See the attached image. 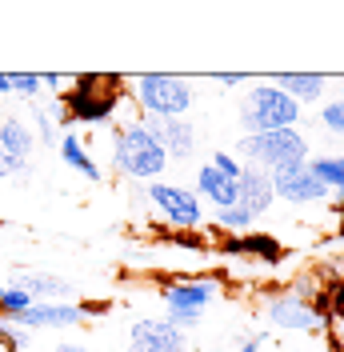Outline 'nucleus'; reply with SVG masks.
<instances>
[{
    "mask_svg": "<svg viewBox=\"0 0 344 352\" xmlns=\"http://www.w3.org/2000/svg\"><path fill=\"white\" fill-rule=\"evenodd\" d=\"M12 288H21L32 296V305L44 300V305H56V300H76V285L65 280V276H56V272H36V268H21V272H12Z\"/></svg>",
    "mask_w": 344,
    "mask_h": 352,
    "instance_id": "13",
    "label": "nucleus"
},
{
    "mask_svg": "<svg viewBox=\"0 0 344 352\" xmlns=\"http://www.w3.org/2000/svg\"><path fill=\"white\" fill-rule=\"evenodd\" d=\"M208 164H213L220 176H228V180H240V173H244V160H240L237 153H228V148H216V153L208 156Z\"/></svg>",
    "mask_w": 344,
    "mask_h": 352,
    "instance_id": "23",
    "label": "nucleus"
},
{
    "mask_svg": "<svg viewBox=\"0 0 344 352\" xmlns=\"http://www.w3.org/2000/svg\"><path fill=\"white\" fill-rule=\"evenodd\" d=\"M237 156L244 164H257L264 173H284V168H297L312 160L308 148V136L301 129H280V132H257V136H240Z\"/></svg>",
    "mask_w": 344,
    "mask_h": 352,
    "instance_id": "4",
    "label": "nucleus"
},
{
    "mask_svg": "<svg viewBox=\"0 0 344 352\" xmlns=\"http://www.w3.org/2000/svg\"><path fill=\"white\" fill-rule=\"evenodd\" d=\"M216 296H220V285L213 276H184V280H169L160 285V300H164V320L176 324L180 332H189L193 324H200V316L208 312Z\"/></svg>",
    "mask_w": 344,
    "mask_h": 352,
    "instance_id": "5",
    "label": "nucleus"
},
{
    "mask_svg": "<svg viewBox=\"0 0 344 352\" xmlns=\"http://www.w3.org/2000/svg\"><path fill=\"white\" fill-rule=\"evenodd\" d=\"M336 212H341V236H344V200L336 204Z\"/></svg>",
    "mask_w": 344,
    "mask_h": 352,
    "instance_id": "32",
    "label": "nucleus"
},
{
    "mask_svg": "<svg viewBox=\"0 0 344 352\" xmlns=\"http://www.w3.org/2000/svg\"><path fill=\"white\" fill-rule=\"evenodd\" d=\"M32 153H36V136L21 116H0V156H4V180L12 176H28L32 168Z\"/></svg>",
    "mask_w": 344,
    "mask_h": 352,
    "instance_id": "9",
    "label": "nucleus"
},
{
    "mask_svg": "<svg viewBox=\"0 0 344 352\" xmlns=\"http://www.w3.org/2000/svg\"><path fill=\"white\" fill-rule=\"evenodd\" d=\"M140 124L152 132V140L164 148V156L172 160H189L196 153V124L193 120H184V116H169V120H160V116H140Z\"/></svg>",
    "mask_w": 344,
    "mask_h": 352,
    "instance_id": "11",
    "label": "nucleus"
},
{
    "mask_svg": "<svg viewBox=\"0 0 344 352\" xmlns=\"http://www.w3.org/2000/svg\"><path fill=\"white\" fill-rule=\"evenodd\" d=\"M144 200L152 204L156 217H164L169 228H180V232H200L204 224V204L196 200L193 188L184 184H169V180H152L144 188Z\"/></svg>",
    "mask_w": 344,
    "mask_h": 352,
    "instance_id": "7",
    "label": "nucleus"
},
{
    "mask_svg": "<svg viewBox=\"0 0 344 352\" xmlns=\"http://www.w3.org/2000/svg\"><path fill=\"white\" fill-rule=\"evenodd\" d=\"M213 85H220V88H248L252 85V76H244V72H213Z\"/></svg>",
    "mask_w": 344,
    "mask_h": 352,
    "instance_id": "27",
    "label": "nucleus"
},
{
    "mask_svg": "<svg viewBox=\"0 0 344 352\" xmlns=\"http://www.w3.org/2000/svg\"><path fill=\"white\" fill-rule=\"evenodd\" d=\"M272 85L280 88V92H288L297 104H321L324 92H328V76H321V72H277V76H268Z\"/></svg>",
    "mask_w": 344,
    "mask_h": 352,
    "instance_id": "15",
    "label": "nucleus"
},
{
    "mask_svg": "<svg viewBox=\"0 0 344 352\" xmlns=\"http://www.w3.org/2000/svg\"><path fill=\"white\" fill-rule=\"evenodd\" d=\"M237 204L244 212H252V217H264L272 204H277V192H272V176L257 168V164H244V173L237 180Z\"/></svg>",
    "mask_w": 344,
    "mask_h": 352,
    "instance_id": "14",
    "label": "nucleus"
},
{
    "mask_svg": "<svg viewBox=\"0 0 344 352\" xmlns=\"http://www.w3.org/2000/svg\"><path fill=\"white\" fill-rule=\"evenodd\" d=\"M308 168L316 173V180H321L328 192H336V197H344V153H328V156H312L308 160Z\"/></svg>",
    "mask_w": 344,
    "mask_h": 352,
    "instance_id": "19",
    "label": "nucleus"
},
{
    "mask_svg": "<svg viewBox=\"0 0 344 352\" xmlns=\"http://www.w3.org/2000/svg\"><path fill=\"white\" fill-rule=\"evenodd\" d=\"M196 200H200V204H213L216 212H220V208H233V204H237V180L220 176L213 164L204 160V164L196 168Z\"/></svg>",
    "mask_w": 344,
    "mask_h": 352,
    "instance_id": "16",
    "label": "nucleus"
},
{
    "mask_svg": "<svg viewBox=\"0 0 344 352\" xmlns=\"http://www.w3.org/2000/svg\"><path fill=\"white\" fill-rule=\"evenodd\" d=\"M129 88V100L136 104L140 116H184L196 104V85L189 76H176V72H140L125 80Z\"/></svg>",
    "mask_w": 344,
    "mask_h": 352,
    "instance_id": "2",
    "label": "nucleus"
},
{
    "mask_svg": "<svg viewBox=\"0 0 344 352\" xmlns=\"http://www.w3.org/2000/svg\"><path fill=\"white\" fill-rule=\"evenodd\" d=\"M0 352H8V349H0Z\"/></svg>",
    "mask_w": 344,
    "mask_h": 352,
    "instance_id": "36",
    "label": "nucleus"
},
{
    "mask_svg": "<svg viewBox=\"0 0 344 352\" xmlns=\"http://www.w3.org/2000/svg\"><path fill=\"white\" fill-rule=\"evenodd\" d=\"M8 85H12V96H21V100H28V104L44 100L41 72H8Z\"/></svg>",
    "mask_w": 344,
    "mask_h": 352,
    "instance_id": "21",
    "label": "nucleus"
},
{
    "mask_svg": "<svg viewBox=\"0 0 344 352\" xmlns=\"http://www.w3.org/2000/svg\"><path fill=\"white\" fill-rule=\"evenodd\" d=\"M12 96V85H8V72H0V104Z\"/></svg>",
    "mask_w": 344,
    "mask_h": 352,
    "instance_id": "30",
    "label": "nucleus"
},
{
    "mask_svg": "<svg viewBox=\"0 0 344 352\" xmlns=\"http://www.w3.org/2000/svg\"><path fill=\"white\" fill-rule=\"evenodd\" d=\"M328 344H332V352H344V312H332L328 316Z\"/></svg>",
    "mask_w": 344,
    "mask_h": 352,
    "instance_id": "26",
    "label": "nucleus"
},
{
    "mask_svg": "<svg viewBox=\"0 0 344 352\" xmlns=\"http://www.w3.org/2000/svg\"><path fill=\"white\" fill-rule=\"evenodd\" d=\"M172 241H176V244H184V248H196V252L204 248V241H200V232H176Z\"/></svg>",
    "mask_w": 344,
    "mask_h": 352,
    "instance_id": "29",
    "label": "nucleus"
},
{
    "mask_svg": "<svg viewBox=\"0 0 344 352\" xmlns=\"http://www.w3.org/2000/svg\"><path fill=\"white\" fill-rule=\"evenodd\" d=\"M0 180H4V156H0Z\"/></svg>",
    "mask_w": 344,
    "mask_h": 352,
    "instance_id": "34",
    "label": "nucleus"
},
{
    "mask_svg": "<svg viewBox=\"0 0 344 352\" xmlns=\"http://www.w3.org/2000/svg\"><path fill=\"white\" fill-rule=\"evenodd\" d=\"M112 168L129 180H160L169 168L164 148L152 140V132L136 120V124H120L112 129Z\"/></svg>",
    "mask_w": 344,
    "mask_h": 352,
    "instance_id": "3",
    "label": "nucleus"
},
{
    "mask_svg": "<svg viewBox=\"0 0 344 352\" xmlns=\"http://www.w3.org/2000/svg\"><path fill=\"white\" fill-rule=\"evenodd\" d=\"M32 344V332H24L17 320H8V316H0V349L8 352H24Z\"/></svg>",
    "mask_w": 344,
    "mask_h": 352,
    "instance_id": "22",
    "label": "nucleus"
},
{
    "mask_svg": "<svg viewBox=\"0 0 344 352\" xmlns=\"http://www.w3.org/2000/svg\"><path fill=\"white\" fill-rule=\"evenodd\" d=\"M260 316L280 332H304V336H321L328 329V316H324L316 305L301 300L292 288H280V292H268L260 300Z\"/></svg>",
    "mask_w": 344,
    "mask_h": 352,
    "instance_id": "6",
    "label": "nucleus"
},
{
    "mask_svg": "<svg viewBox=\"0 0 344 352\" xmlns=\"http://www.w3.org/2000/svg\"><path fill=\"white\" fill-rule=\"evenodd\" d=\"M24 308H32V296L21 292V288L4 285V296H0V316H21Z\"/></svg>",
    "mask_w": 344,
    "mask_h": 352,
    "instance_id": "24",
    "label": "nucleus"
},
{
    "mask_svg": "<svg viewBox=\"0 0 344 352\" xmlns=\"http://www.w3.org/2000/svg\"><path fill=\"white\" fill-rule=\"evenodd\" d=\"M324 132H332V136H344V104L341 100H324L321 109V120H316Z\"/></svg>",
    "mask_w": 344,
    "mask_h": 352,
    "instance_id": "25",
    "label": "nucleus"
},
{
    "mask_svg": "<svg viewBox=\"0 0 344 352\" xmlns=\"http://www.w3.org/2000/svg\"><path fill=\"white\" fill-rule=\"evenodd\" d=\"M129 352H189V332L169 324L164 316H140L129 329Z\"/></svg>",
    "mask_w": 344,
    "mask_h": 352,
    "instance_id": "10",
    "label": "nucleus"
},
{
    "mask_svg": "<svg viewBox=\"0 0 344 352\" xmlns=\"http://www.w3.org/2000/svg\"><path fill=\"white\" fill-rule=\"evenodd\" d=\"M56 153H61V160H65V164L72 168V173H80V176H85L88 184H100V180H105V168H100V164L92 160L88 144H85V140H80V136H76L72 129L61 132V140H56Z\"/></svg>",
    "mask_w": 344,
    "mask_h": 352,
    "instance_id": "17",
    "label": "nucleus"
},
{
    "mask_svg": "<svg viewBox=\"0 0 344 352\" xmlns=\"http://www.w3.org/2000/svg\"><path fill=\"white\" fill-rule=\"evenodd\" d=\"M220 252H228V256H257V261H268V264L284 261V244H280L277 236H264V232H248V236H224Z\"/></svg>",
    "mask_w": 344,
    "mask_h": 352,
    "instance_id": "18",
    "label": "nucleus"
},
{
    "mask_svg": "<svg viewBox=\"0 0 344 352\" xmlns=\"http://www.w3.org/2000/svg\"><path fill=\"white\" fill-rule=\"evenodd\" d=\"M264 344H268V340H264L260 332H252V336H244V340H240L237 352H264Z\"/></svg>",
    "mask_w": 344,
    "mask_h": 352,
    "instance_id": "28",
    "label": "nucleus"
},
{
    "mask_svg": "<svg viewBox=\"0 0 344 352\" xmlns=\"http://www.w3.org/2000/svg\"><path fill=\"white\" fill-rule=\"evenodd\" d=\"M0 296H4V285H0Z\"/></svg>",
    "mask_w": 344,
    "mask_h": 352,
    "instance_id": "35",
    "label": "nucleus"
},
{
    "mask_svg": "<svg viewBox=\"0 0 344 352\" xmlns=\"http://www.w3.org/2000/svg\"><path fill=\"white\" fill-rule=\"evenodd\" d=\"M272 192H277V200L292 204V208H301V204H324V200L332 197L321 180H316V173H312L308 164L272 173Z\"/></svg>",
    "mask_w": 344,
    "mask_h": 352,
    "instance_id": "12",
    "label": "nucleus"
},
{
    "mask_svg": "<svg viewBox=\"0 0 344 352\" xmlns=\"http://www.w3.org/2000/svg\"><path fill=\"white\" fill-rule=\"evenodd\" d=\"M213 220H216V228H220L224 236H248V232H257V217H252V212H244L240 204L220 208Z\"/></svg>",
    "mask_w": 344,
    "mask_h": 352,
    "instance_id": "20",
    "label": "nucleus"
},
{
    "mask_svg": "<svg viewBox=\"0 0 344 352\" xmlns=\"http://www.w3.org/2000/svg\"><path fill=\"white\" fill-rule=\"evenodd\" d=\"M336 100H341V104H344V76H341V96H336Z\"/></svg>",
    "mask_w": 344,
    "mask_h": 352,
    "instance_id": "33",
    "label": "nucleus"
},
{
    "mask_svg": "<svg viewBox=\"0 0 344 352\" xmlns=\"http://www.w3.org/2000/svg\"><path fill=\"white\" fill-rule=\"evenodd\" d=\"M92 312H105V305H80V300H56V305H44L36 300L32 308H24L21 316H8V320H17L24 332H68V329H80Z\"/></svg>",
    "mask_w": 344,
    "mask_h": 352,
    "instance_id": "8",
    "label": "nucleus"
},
{
    "mask_svg": "<svg viewBox=\"0 0 344 352\" xmlns=\"http://www.w3.org/2000/svg\"><path fill=\"white\" fill-rule=\"evenodd\" d=\"M52 352H88L85 344H76V340H65V344H56Z\"/></svg>",
    "mask_w": 344,
    "mask_h": 352,
    "instance_id": "31",
    "label": "nucleus"
},
{
    "mask_svg": "<svg viewBox=\"0 0 344 352\" xmlns=\"http://www.w3.org/2000/svg\"><path fill=\"white\" fill-rule=\"evenodd\" d=\"M301 104L288 96V92H280L268 76H252V85L244 88V96H240L237 104V120L244 136H257V132H280V129H297L301 124Z\"/></svg>",
    "mask_w": 344,
    "mask_h": 352,
    "instance_id": "1",
    "label": "nucleus"
}]
</instances>
